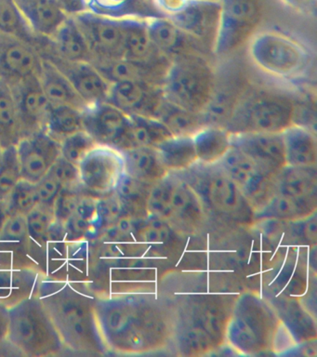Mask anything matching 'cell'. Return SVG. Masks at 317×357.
I'll use <instances>...</instances> for the list:
<instances>
[{"label": "cell", "mask_w": 317, "mask_h": 357, "mask_svg": "<svg viewBox=\"0 0 317 357\" xmlns=\"http://www.w3.org/2000/svg\"><path fill=\"white\" fill-rule=\"evenodd\" d=\"M219 164L235 181L256 212L263 208L277 194V174L270 172L238 148L231 147Z\"/></svg>", "instance_id": "obj_10"}, {"label": "cell", "mask_w": 317, "mask_h": 357, "mask_svg": "<svg viewBox=\"0 0 317 357\" xmlns=\"http://www.w3.org/2000/svg\"><path fill=\"white\" fill-rule=\"evenodd\" d=\"M147 1H155V0H147Z\"/></svg>", "instance_id": "obj_62"}, {"label": "cell", "mask_w": 317, "mask_h": 357, "mask_svg": "<svg viewBox=\"0 0 317 357\" xmlns=\"http://www.w3.org/2000/svg\"><path fill=\"white\" fill-rule=\"evenodd\" d=\"M61 144V155L79 166L82 159L97 146L93 137L85 130L77 131L63 139Z\"/></svg>", "instance_id": "obj_45"}, {"label": "cell", "mask_w": 317, "mask_h": 357, "mask_svg": "<svg viewBox=\"0 0 317 357\" xmlns=\"http://www.w3.org/2000/svg\"><path fill=\"white\" fill-rule=\"evenodd\" d=\"M125 213L123 204L115 192L97 198L96 231H104Z\"/></svg>", "instance_id": "obj_46"}, {"label": "cell", "mask_w": 317, "mask_h": 357, "mask_svg": "<svg viewBox=\"0 0 317 357\" xmlns=\"http://www.w3.org/2000/svg\"><path fill=\"white\" fill-rule=\"evenodd\" d=\"M83 187L80 188H63L54 205V222L65 225L76 211L77 203L82 197Z\"/></svg>", "instance_id": "obj_48"}, {"label": "cell", "mask_w": 317, "mask_h": 357, "mask_svg": "<svg viewBox=\"0 0 317 357\" xmlns=\"http://www.w3.org/2000/svg\"><path fill=\"white\" fill-rule=\"evenodd\" d=\"M38 197V204L54 209L55 200L63 187L59 181L47 173L42 178L35 183Z\"/></svg>", "instance_id": "obj_52"}, {"label": "cell", "mask_w": 317, "mask_h": 357, "mask_svg": "<svg viewBox=\"0 0 317 357\" xmlns=\"http://www.w3.org/2000/svg\"><path fill=\"white\" fill-rule=\"evenodd\" d=\"M31 28L16 6L15 0H0V33L24 42L33 40Z\"/></svg>", "instance_id": "obj_42"}, {"label": "cell", "mask_w": 317, "mask_h": 357, "mask_svg": "<svg viewBox=\"0 0 317 357\" xmlns=\"http://www.w3.org/2000/svg\"><path fill=\"white\" fill-rule=\"evenodd\" d=\"M176 173L196 192L205 208L210 209L217 216L238 225H249L256 222L255 209L221 164L197 162Z\"/></svg>", "instance_id": "obj_4"}, {"label": "cell", "mask_w": 317, "mask_h": 357, "mask_svg": "<svg viewBox=\"0 0 317 357\" xmlns=\"http://www.w3.org/2000/svg\"><path fill=\"white\" fill-rule=\"evenodd\" d=\"M221 20L213 53L230 54L246 43L261 19V0H221Z\"/></svg>", "instance_id": "obj_11"}, {"label": "cell", "mask_w": 317, "mask_h": 357, "mask_svg": "<svg viewBox=\"0 0 317 357\" xmlns=\"http://www.w3.org/2000/svg\"><path fill=\"white\" fill-rule=\"evenodd\" d=\"M20 119L10 84L0 78V145H16L22 139Z\"/></svg>", "instance_id": "obj_36"}, {"label": "cell", "mask_w": 317, "mask_h": 357, "mask_svg": "<svg viewBox=\"0 0 317 357\" xmlns=\"http://www.w3.org/2000/svg\"><path fill=\"white\" fill-rule=\"evenodd\" d=\"M83 126L97 144L121 152L130 149V116L109 102L86 109L83 112Z\"/></svg>", "instance_id": "obj_14"}, {"label": "cell", "mask_w": 317, "mask_h": 357, "mask_svg": "<svg viewBox=\"0 0 317 357\" xmlns=\"http://www.w3.org/2000/svg\"><path fill=\"white\" fill-rule=\"evenodd\" d=\"M300 225L296 229L299 231L300 238H303L308 244H316V212L305 219L300 220Z\"/></svg>", "instance_id": "obj_54"}, {"label": "cell", "mask_w": 317, "mask_h": 357, "mask_svg": "<svg viewBox=\"0 0 317 357\" xmlns=\"http://www.w3.org/2000/svg\"><path fill=\"white\" fill-rule=\"evenodd\" d=\"M8 217H9V215L7 213L4 201L0 199V231H1V229L3 227L4 223L6 222Z\"/></svg>", "instance_id": "obj_59"}, {"label": "cell", "mask_w": 317, "mask_h": 357, "mask_svg": "<svg viewBox=\"0 0 317 357\" xmlns=\"http://www.w3.org/2000/svg\"><path fill=\"white\" fill-rule=\"evenodd\" d=\"M215 71L200 53L173 59L164 79L166 100L193 113L203 114L212 96Z\"/></svg>", "instance_id": "obj_7"}, {"label": "cell", "mask_w": 317, "mask_h": 357, "mask_svg": "<svg viewBox=\"0 0 317 357\" xmlns=\"http://www.w3.org/2000/svg\"><path fill=\"white\" fill-rule=\"evenodd\" d=\"M146 20L147 30L153 44L171 61L182 55L190 53L202 54L203 50L206 52L199 42L180 29L168 17H154Z\"/></svg>", "instance_id": "obj_24"}, {"label": "cell", "mask_w": 317, "mask_h": 357, "mask_svg": "<svg viewBox=\"0 0 317 357\" xmlns=\"http://www.w3.org/2000/svg\"><path fill=\"white\" fill-rule=\"evenodd\" d=\"M58 52L63 60L91 63L93 60L90 47L75 19L68 18L54 36Z\"/></svg>", "instance_id": "obj_35"}, {"label": "cell", "mask_w": 317, "mask_h": 357, "mask_svg": "<svg viewBox=\"0 0 317 357\" xmlns=\"http://www.w3.org/2000/svg\"><path fill=\"white\" fill-rule=\"evenodd\" d=\"M52 63L70 81L88 107L107 102L111 83L100 74L93 64L84 61L74 63L63 59H54Z\"/></svg>", "instance_id": "obj_22"}, {"label": "cell", "mask_w": 317, "mask_h": 357, "mask_svg": "<svg viewBox=\"0 0 317 357\" xmlns=\"http://www.w3.org/2000/svg\"><path fill=\"white\" fill-rule=\"evenodd\" d=\"M253 63L265 74L277 79H304L313 66V55L297 39L278 31L258 33L249 45Z\"/></svg>", "instance_id": "obj_9"}, {"label": "cell", "mask_w": 317, "mask_h": 357, "mask_svg": "<svg viewBox=\"0 0 317 357\" xmlns=\"http://www.w3.org/2000/svg\"><path fill=\"white\" fill-rule=\"evenodd\" d=\"M41 61L26 42L0 33V78L19 82L40 71Z\"/></svg>", "instance_id": "obj_21"}, {"label": "cell", "mask_w": 317, "mask_h": 357, "mask_svg": "<svg viewBox=\"0 0 317 357\" xmlns=\"http://www.w3.org/2000/svg\"><path fill=\"white\" fill-rule=\"evenodd\" d=\"M95 314L107 349L141 354L160 350L173 337L176 317L146 296L96 298Z\"/></svg>", "instance_id": "obj_1"}, {"label": "cell", "mask_w": 317, "mask_h": 357, "mask_svg": "<svg viewBox=\"0 0 317 357\" xmlns=\"http://www.w3.org/2000/svg\"><path fill=\"white\" fill-rule=\"evenodd\" d=\"M26 218L24 215H13L7 218L0 231V240L22 242L29 238Z\"/></svg>", "instance_id": "obj_51"}, {"label": "cell", "mask_w": 317, "mask_h": 357, "mask_svg": "<svg viewBox=\"0 0 317 357\" xmlns=\"http://www.w3.org/2000/svg\"><path fill=\"white\" fill-rule=\"evenodd\" d=\"M130 119V149L135 147L155 148L172 136L169 128L155 117L132 114Z\"/></svg>", "instance_id": "obj_39"}, {"label": "cell", "mask_w": 317, "mask_h": 357, "mask_svg": "<svg viewBox=\"0 0 317 357\" xmlns=\"http://www.w3.org/2000/svg\"><path fill=\"white\" fill-rule=\"evenodd\" d=\"M173 336L183 356H202L218 348L210 335L197 326L183 324L175 328Z\"/></svg>", "instance_id": "obj_41"}, {"label": "cell", "mask_w": 317, "mask_h": 357, "mask_svg": "<svg viewBox=\"0 0 317 357\" xmlns=\"http://www.w3.org/2000/svg\"><path fill=\"white\" fill-rule=\"evenodd\" d=\"M7 340L24 356H54L63 343L38 296H30L10 306Z\"/></svg>", "instance_id": "obj_6"}, {"label": "cell", "mask_w": 317, "mask_h": 357, "mask_svg": "<svg viewBox=\"0 0 317 357\" xmlns=\"http://www.w3.org/2000/svg\"><path fill=\"white\" fill-rule=\"evenodd\" d=\"M144 225L139 228V236L144 241L148 243H163L168 241L171 236L172 228L169 223L158 218L148 216Z\"/></svg>", "instance_id": "obj_50"}, {"label": "cell", "mask_w": 317, "mask_h": 357, "mask_svg": "<svg viewBox=\"0 0 317 357\" xmlns=\"http://www.w3.org/2000/svg\"><path fill=\"white\" fill-rule=\"evenodd\" d=\"M2 150H3V148H2L1 145H0V155H1Z\"/></svg>", "instance_id": "obj_61"}, {"label": "cell", "mask_w": 317, "mask_h": 357, "mask_svg": "<svg viewBox=\"0 0 317 357\" xmlns=\"http://www.w3.org/2000/svg\"><path fill=\"white\" fill-rule=\"evenodd\" d=\"M221 1L190 0L182 11L168 16L180 29L213 52L221 20Z\"/></svg>", "instance_id": "obj_15"}, {"label": "cell", "mask_w": 317, "mask_h": 357, "mask_svg": "<svg viewBox=\"0 0 317 357\" xmlns=\"http://www.w3.org/2000/svg\"><path fill=\"white\" fill-rule=\"evenodd\" d=\"M9 216L24 215L26 216L38 205V197L35 183L22 178L4 200Z\"/></svg>", "instance_id": "obj_44"}, {"label": "cell", "mask_w": 317, "mask_h": 357, "mask_svg": "<svg viewBox=\"0 0 317 357\" xmlns=\"http://www.w3.org/2000/svg\"><path fill=\"white\" fill-rule=\"evenodd\" d=\"M189 1L190 0H155V2L169 16L182 11Z\"/></svg>", "instance_id": "obj_55"}, {"label": "cell", "mask_w": 317, "mask_h": 357, "mask_svg": "<svg viewBox=\"0 0 317 357\" xmlns=\"http://www.w3.org/2000/svg\"><path fill=\"white\" fill-rule=\"evenodd\" d=\"M169 172H180L197 163L192 136H171L155 148Z\"/></svg>", "instance_id": "obj_34"}, {"label": "cell", "mask_w": 317, "mask_h": 357, "mask_svg": "<svg viewBox=\"0 0 317 357\" xmlns=\"http://www.w3.org/2000/svg\"><path fill=\"white\" fill-rule=\"evenodd\" d=\"M41 86L51 106L68 105L84 112L88 106L77 94L70 81L52 61H41Z\"/></svg>", "instance_id": "obj_28"}, {"label": "cell", "mask_w": 317, "mask_h": 357, "mask_svg": "<svg viewBox=\"0 0 317 357\" xmlns=\"http://www.w3.org/2000/svg\"><path fill=\"white\" fill-rule=\"evenodd\" d=\"M63 227H65V237L69 241H77V240L85 238V237L91 236V234H93L91 223L77 216L76 214L72 215L66 220Z\"/></svg>", "instance_id": "obj_53"}, {"label": "cell", "mask_w": 317, "mask_h": 357, "mask_svg": "<svg viewBox=\"0 0 317 357\" xmlns=\"http://www.w3.org/2000/svg\"><path fill=\"white\" fill-rule=\"evenodd\" d=\"M10 312L9 307L0 303V345L7 342L9 332Z\"/></svg>", "instance_id": "obj_58"}, {"label": "cell", "mask_w": 317, "mask_h": 357, "mask_svg": "<svg viewBox=\"0 0 317 357\" xmlns=\"http://www.w3.org/2000/svg\"><path fill=\"white\" fill-rule=\"evenodd\" d=\"M277 194L297 198L316 199V167L285 166L275 176Z\"/></svg>", "instance_id": "obj_30"}, {"label": "cell", "mask_w": 317, "mask_h": 357, "mask_svg": "<svg viewBox=\"0 0 317 357\" xmlns=\"http://www.w3.org/2000/svg\"><path fill=\"white\" fill-rule=\"evenodd\" d=\"M157 119L169 128L172 136H193L207 125L203 114L185 110L167 100L160 109Z\"/></svg>", "instance_id": "obj_38"}, {"label": "cell", "mask_w": 317, "mask_h": 357, "mask_svg": "<svg viewBox=\"0 0 317 357\" xmlns=\"http://www.w3.org/2000/svg\"><path fill=\"white\" fill-rule=\"evenodd\" d=\"M192 137L199 163H219L232 147V134L219 126L206 125Z\"/></svg>", "instance_id": "obj_32"}, {"label": "cell", "mask_w": 317, "mask_h": 357, "mask_svg": "<svg viewBox=\"0 0 317 357\" xmlns=\"http://www.w3.org/2000/svg\"><path fill=\"white\" fill-rule=\"evenodd\" d=\"M129 1V0H104L105 3H107V5L114 6H121L123 5L124 3Z\"/></svg>", "instance_id": "obj_60"}, {"label": "cell", "mask_w": 317, "mask_h": 357, "mask_svg": "<svg viewBox=\"0 0 317 357\" xmlns=\"http://www.w3.org/2000/svg\"><path fill=\"white\" fill-rule=\"evenodd\" d=\"M75 21L90 47L91 63L124 58V19L82 13Z\"/></svg>", "instance_id": "obj_13"}, {"label": "cell", "mask_w": 317, "mask_h": 357, "mask_svg": "<svg viewBox=\"0 0 317 357\" xmlns=\"http://www.w3.org/2000/svg\"><path fill=\"white\" fill-rule=\"evenodd\" d=\"M296 107L291 98L249 86L224 126L231 134L283 132L295 124Z\"/></svg>", "instance_id": "obj_5"}, {"label": "cell", "mask_w": 317, "mask_h": 357, "mask_svg": "<svg viewBox=\"0 0 317 357\" xmlns=\"http://www.w3.org/2000/svg\"><path fill=\"white\" fill-rule=\"evenodd\" d=\"M247 88L249 86L238 70L228 69V72L219 75L215 73L212 96L203 113L207 125L224 128Z\"/></svg>", "instance_id": "obj_19"}, {"label": "cell", "mask_w": 317, "mask_h": 357, "mask_svg": "<svg viewBox=\"0 0 317 357\" xmlns=\"http://www.w3.org/2000/svg\"><path fill=\"white\" fill-rule=\"evenodd\" d=\"M22 178L38 183L61 155V144L44 128L23 137L16 144Z\"/></svg>", "instance_id": "obj_17"}, {"label": "cell", "mask_w": 317, "mask_h": 357, "mask_svg": "<svg viewBox=\"0 0 317 357\" xmlns=\"http://www.w3.org/2000/svg\"><path fill=\"white\" fill-rule=\"evenodd\" d=\"M91 64L111 84L132 81L161 86L169 68L146 66L124 58Z\"/></svg>", "instance_id": "obj_26"}, {"label": "cell", "mask_w": 317, "mask_h": 357, "mask_svg": "<svg viewBox=\"0 0 317 357\" xmlns=\"http://www.w3.org/2000/svg\"><path fill=\"white\" fill-rule=\"evenodd\" d=\"M235 300L219 296L191 298L186 305L183 324L203 329L210 335L217 347H221L226 342L228 322Z\"/></svg>", "instance_id": "obj_16"}, {"label": "cell", "mask_w": 317, "mask_h": 357, "mask_svg": "<svg viewBox=\"0 0 317 357\" xmlns=\"http://www.w3.org/2000/svg\"><path fill=\"white\" fill-rule=\"evenodd\" d=\"M22 180L21 165L16 145L3 148L0 155V199L4 201Z\"/></svg>", "instance_id": "obj_43"}, {"label": "cell", "mask_w": 317, "mask_h": 357, "mask_svg": "<svg viewBox=\"0 0 317 357\" xmlns=\"http://www.w3.org/2000/svg\"><path fill=\"white\" fill-rule=\"evenodd\" d=\"M48 173L55 180L59 181L63 188H80L82 187V183H80L79 166L66 160L62 155L58 158Z\"/></svg>", "instance_id": "obj_49"}, {"label": "cell", "mask_w": 317, "mask_h": 357, "mask_svg": "<svg viewBox=\"0 0 317 357\" xmlns=\"http://www.w3.org/2000/svg\"><path fill=\"white\" fill-rule=\"evenodd\" d=\"M29 236L37 242H43L52 223L54 222V209L38 205L26 215Z\"/></svg>", "instance_id": "obj_47"}, {"label": "cell", "mask_w": 317, "mask_h": 357, "mask_svg": "<svg viewBox=\"0 0 317 357\" xmlns=\"http://www.w3.org/2000/svg\"><path fill=\"white\" fill-rule=\"evenodd\" d=\"M316 199H297L275 194L263 208L256 212L255 220L297 222L316 213Z\"/></svg>", "instance_id": "obj_33"}, {"label": "cell", "mask_w": 317, "mask_h": 357, "mask_svg": "<svg viewBox=\"0 0 317 357\" xmlns=\"http://www.w3.org/2000/svg\"><path fill=\"white\" fill-rule=\"evenodd\" d=\"M285 329L271 305L257 295L247 293L235 300L228 322L226 342L242 354L256 356L278 350Z\"/></svg>", "instance_id": "obj_3"}, {"label": "cell", "mask_w": 317, "mask_h": 357, "mask_svg": "<svg viewBox=\"0 0 317 357\" xmlns=\"http://www.w3.org/2000/svg\"><path fill=\"white\" fill-rule=\"evenodd\" d=\"M154 184L138 180L124 173L116 185L115 192L123 204L126 213L137 219L148 217L147 201Z\"/></svg>", "instance_id": "obj_37"}, {"label": "cell", "mask_w": 317, "mask_h": 357, "mask_svg": "<svg viewBox=\"0 0 317 357\" xmlns=\"http://www.w3.org/2000/svg\"><path fill=\"white\" fill-rule=\"evenodd\" d=\"M292 10L300 13L311 14L316 11V0H282Z\"/></svg>", "instance_id": "obj_56"}, {"label": "cell", "mask_w": 317, "mask_h": 357, "mask_svg": "<svg viewBox=\"0 0 317 357\" xmlns=\"http://www.w3.org/2000/svg\"><path fill=\"white\" fill-rule=\"evenodd\" d=\"M148 216L169 223L177 231L191 233L201 227L206 208L190 184L176 172L155 183L147 201Z\"/></svg>", "instance_id": "obj_8"}, {"label": "cell", "mask_w": 317, "mask_h": 357, "mask_svg": "<svg viewBox=\"0 0 317 357\" xmlns=\"http://www.w3.org/2000/svg\"><path fill=\"white\" fill-rule=\"evenodd\" d=\"M232 146L243 151L274 174L286 166L282 132L232 134Z\"/></svg>", "instance_id": "obj_20"}, {"label": "cell", "mask_w": 317, "mask_h": 357, "mask_svg": "<svg viewBox=\"0 0 317 357\" xmlns=\"http://www.w3.org/2000/svg\"><path fill=\"white\" fill-rule=\"evenodd\" d=\"M17 89V93L13 94L22 128L31 130V133L41 130L52 106L41 86L40 75H30L19 81Z\"/></svg>", "instance_id": "obj_23"}, {"label": "cell", "mask_w": 317, "mask_h": 357, "mask_svg": "<svg viewBox=\"0 0 317 357\" xmlns=\"http://www.w3.org/2000/svg\"><path fill=\"white\" fill-rule=\"evenodd\" d=\"M165 100L161 86L124 81L111 84L107 102L127 116L137 114L157 119Z\"/></svg>", "instance_id": "obj_18"}, {"label": "cell", "mask_w": 317, "mask_h": 357, "mask_svg": "<svg viewBox=\"0 0 317 357\" xmlns=\"http://www.w3.org/2000/svg\"><path fill=\"white\" fill-rule=\"evenodd\" d=\"M124 59L160 67H169L172 61L153 44L146 20L133 18L124 19Z\"/></svg>", "instance_id": "obj_25"}, {"label": "cell", "mask_w": 317, "mask_h": 357, "mask_svg": "<svg viewBox=\"0 0 317 357\" xmlns=\"http://www.w3.org/2000/svg\"><path fill=\"white\" fill-rule=\"evenodd\" d=\"M286 166L316 167V135L302 125L292 124L283 131Z\"/></svg>", "instance_id": "obj_29"}, {"label": "cell", "mask_w": 317, "mask_h": 357, "mask_svg": "<svg viewBox=\"0 0 317 357\" xmlns=\"http://www.w3.org/2000/svg\"><path fill=\"white\" fill-rule=\"evenodd\" d=\"M33 32L54 38L68 18L58 0H15Z\"/></svg>", "instance_id": "obj_27"}, {"label": "cell", "mask_w": 317, "mask_h": 357, "mask_svg": "<svg viewBox=\"0 0 317 357\" xmlns=\"http://www.w3.org/2000/svg\"><path fill=\"white\" fill-rule=\"evenodd\" d=\"M61 8L68 14H80L85 13L86 7L88 5V0H58Z\"/></svg>", "instance_id": "obj_57"}, {"label": "cell", "mask_w": 317, "mask_h": 357, "mask_svg": "<svg viewBox=\"0 0 317 357\" xmlns=\"http://www.w3.org/2000/svg\"><path fill=\"white\" fill-rule=\"evenodd\" d=\"M43 128L61 142L66 137L84 130L83 112L68 105L52 106Z\"/></svg>", "instance_id": "obj_40"}, {"label": "cell", "mask_w": 317, "mask_h": 357, "mask_svg": "<svg viewBox=\"0 0 317 357\" xmlns=\"http://www.w3.org/2000/svg\"><path fill=\"white\" fill-rule=\"evenodd\" d=\"M83 189L94 197L115 192L125 173L124 158L115 148L97 145L79 165Z\"/></svg>", "instance_id": "obj_12"}, {"label": "cell", "mask_w": 317, "mask_h": 357, "mask_svg": "<svg viewBox=\"0 0 317 357\" xmlns=\"http://www.w3.org/2000/svg\"><path fill=\"white\" fill-rule=\"evenodd\" d=\"M38 296L63 345L82 354H104L108 350L97 322L95 298L63 282H44Z\"/></svg>", "instance_id": "obj_2"}, {"label": "cell", "mask_w": 317, "mask_h": 357, "mask_svg": "<svg viewBox=\"0 0 317 357\" xmlns=\"http://www.w3.org/2000/svg\"><path fill=\"white\" fill-rule=\"evenodd\" d=\"M121 153L125 173L138 180L154 184L169 173L155 148L135 147Z\"/></svg>", "instance_id": "obj_31"}]
</instances>
